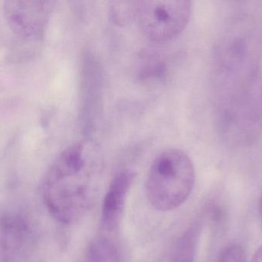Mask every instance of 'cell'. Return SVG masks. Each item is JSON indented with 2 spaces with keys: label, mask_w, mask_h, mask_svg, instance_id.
Returning a JSON list of instances; mask_svg holds the SVG:
<instances>
[{
  "label": "cell",
  "mask_w": 262,
  "mask_h": 262,
  "mask_svg": "<svg viewBox=\"0 0 262 262\" xmlns=\"http://www.w3.org/2000/svg\"><path fill=\"white\" fill-rule=\"evenodd\" d=\"M84 143L78 142L55 158L42 180L46 209L58 223L69 225L81 218L96 199L101 164Z\"/></svg>",
  "instance_id": "cell-1"
},
{
  "label": "cell",
  "mask_w": 262,
  "mask_h": 262,
  "mask_svg": "<svg viewBox=\"0 0 262 262\" xmlns=\"http://www.w3.org/2000/svg\"><path fill=\"white\" fill-rule=\"evenodd\" d=\"M195 181V168L189 155L180 149H166L149 168L146 197L157 211L170 212L188 199Z\"/></svg>",
  "instance_id": "cell-2"
},
{
  "label": "cell",
  "mask_w": 262,
  "mask_h": 262,
  "mask_svg": "<svg viewBox=\"0 0 262 262\" xmlns=\"http://www.w3.org/2000/svg\"><path fill=\"white\" fill-rule=\"evenodd\" d=\"M191 9V3L187 0L139 1L135 17L148 38L156 43H166L184 30Z\"/></svg>",
  "instance_id": "cell-3"
},
{
  "label": "cell",
  "mask_w": 262,
  "mask_h": 262,
  "mask_svg": "<svg viewBox=\"0 0 262 262\" xmlns=\"http://www.w3.org/2000/svg\"><path fill=\"white\" fill-rule=\"evenodd\" d=\"M55 7L52 1H7L5 18L15 36L23 43H41Z\"/></svg>",
  "instance_id": "cell-4"
},
{
  "label": "cell",
  "mask_w": 262,
  "mask_h": 262,
  "mask_svg": "<svg viewBox=\"0 0 262 262\" xmlns=\"http://www.w3.org/2000/svg\"><path fill=\"white\" fill-rule=\"evenodd\" d=\"M134 178L133 171H121L115 175L107 189L101 212V224L107 232H114L119 227Z\"/></svg>",
  "instance_id": "cell-5"
},
{
  "label": "cell",
  "mask_w": 262,
  "mask_h": 262,
  "mask_svg": "<svg viewBox=\"0 0 262 262\" xmlns=\"http://www.w3.org/2000/svg\"><path fill=\"white\" fill-rule=\"evenodd\" d=\"M26 217L18 212H6L0 217V248L7 254H13L23 247L29 234Z\"/></svg>",
  "instance_id": "cell-6"
},
{
  "label": "cell",
  "mask_w": 262,
  "mask_h": 262,
  "mask_svg": "<svg viewBox=\"0 0 262 262\" xmlns=\"http://www.w3.org/2000/svg\"><path fill=\"white\" fill-rule=\"evenodd\" d=\"M200 232L199 223L189 226L174 244L170 262H195Z\"/></svg>",
  "instance_id": "cell-7"
},
{
  "label": "cell",
  "mask_w": 262,
  "mask_h": 262,
  "mask_svg": "<svg viewBox=\"0 0 262 262\" xmlns=\"http://www.w3.org/2000/svg\"><path fill=\"white\" fill-rule=\"evenodd\" d=\"M83 262H121L115 243L106 237L94 238L86 249Z\"/></svg>",
  "instance_id": "cell-8"
},
{
  "label": "cell",
  "mask_w": 262,
  "mask_h": 262,
  "mask_svg": "<svg viewBox=\"0 0 262 262\" xmlns=\"http://www.w3.org/2000/svg\"><path fill=\"white\" fill-rule=\"evenodd\" d=\"M137 2H113L111 14L115 23L124 24L132 17L136 16Z\"/></svg>",
  "instance_id": "cell-9"
},
{
  "label": "cell",
  "mask_w": 262,
  "mask_h": 262,
  "mask_svg": "<svg viewBox=\"0 0 262 262\" xmlns=\"http://www.w3.org/2000/svg\"><path fill=\"white\" fill-rule=\"evenodd\" d=\"M217 262H246V255L240 246L234 245L222 252Z\"/></svg>",
  "instance_id": "cell-10"
},
{
  "label": "cell",
  "mask_w": 262,
  "mask_h": 262,
  "mask_svg": "<svg viewBox=\"0 0 262 262\" xmlns=\"http://www.w3.org/2000/svg\"><path fill=\"white\" fill-rule=\"evenodd\" d=\"M251 262H262V245L254 254L253 258Z\"/></svg>",
  "instance_id": "cell-11"
},
{
  "label": "cell",
  "mask_w": 262,
  "mask_h": 262,
  "mask_svg": "<svg viewBox=\"0 0 262 262\" xmlns=\"http://www.w3.org/2000/svg\"><path fill=\"white\" fill-rule=\"evenodd\" d=\"M259 214H260V218H261V221L262 224V194L261 198H260L259 201Z\"/></svg>",
  "instance_id": "cell-12"
}]
</instances>
